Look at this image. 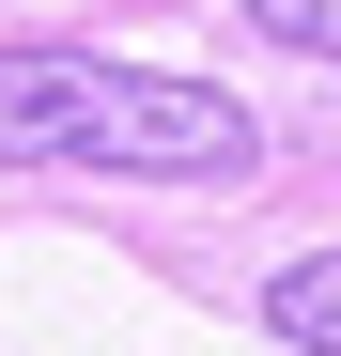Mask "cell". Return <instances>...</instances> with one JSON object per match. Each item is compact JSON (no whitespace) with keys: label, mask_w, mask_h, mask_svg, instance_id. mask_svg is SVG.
Here are the masks:
<instances>
[{"label":"cell","mask_w":341,"mask_h":356,"mask_svg":"<svg viewBox=\"0 0 341 356\" xmlns=\"http://www.w3.org/2000/svg\"><path fill=\"white\" fill-rule=\"evenodd\" d=\"M264 124L217 78L109 63V47H0V170H125V186H233Z\"/></svg>","instance_id":"6da1fadb"},{"label":"cell","mask_w":341,"mask_h":356,"mask_svg":"<svg viewBox=\"0 0 341 356\" xmlns=\"http://www.w3.org/2000/svg\"><path fill=\"white\" fill-rule=\"evenodd\" d=\"M248 16H264L279 47H310V63H341V0H248Z\"/></svg>","instance_id":"3957f363"},{"label":"cell","mask_w":341,"mask_h":356,"mask_svg":"<svg viewBox=\"0 0 341 356\" xmlns=\"http://www.w3.org/2000/svg\"><path fill=\"white\" fill-rule=\"evenodd\" d=\"M264 325L295 341V356H341V248H310V264H279V279H264Z\"/></svg>","instance_id":"7a4b0ae2"}]
</instances>
